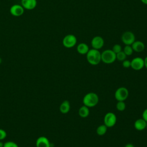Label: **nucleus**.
Listing matches in <instances>:
<instances>
[{
	"label": "nucleus",
	"mask_w": 147,
	"mask_h": 147,
	"mask_svg": "<svg viewBox=\"0 0 147 147\" xmlns=\"http://www.w3.org/2000/svg\"><path fill=\"white\" fill-rule=\"evenodd\" d=\"M86 58L88 63L91 65H98L101 61V53L99 50L91 49L86 54Z\"/></svg>",
	"instance_id": "f257e3e1"
},
{
	"label": "nucleus",
	"mask_w": 147,
	"mask_h": 147,
	"mask_svg": "<svg viewBox=\"0 0 147 147\" xmlns=\"http://www.w3.org/2000/svg\"><path fill=\"white\" fill-rule=\"evenodd\" d=\"M99 102V96L95 92H88L86 94L83 98V105L88 107L95 106Z\"/></svg>",
	"instance_id": "f03ea898"
},
{
	"label": "nucleus",
	"mask_w": 147,
	"mask_h": 147,
	"mask_svg": "<svg viewBox=\"0 0 147 147\" xmlns=\"http://www.w3.org/2000/svg\"><path fill=\"white\" fill-rule=\"evenodd\" d=\"M116 60V54L112 49H106L101 53V61L105 64L113 63Z\"/></svg>",
	"instance_id": "7ed1b4c3"
},
{
	"label": "nucleus",
	"mask_w": 147,
	"mask_h": 147,
	"mask_svg": "<svg viewBox=\"0 0 147 147\" xmlns=\"http://www.w3.org/2000/svg\"><path fill=\"white\" fill-rule=\"evenodd\" d=\"M129 96L128 90L124 87L117 88L114 94V97L118 101H125Z\"/></svg>",
	"instance_id": "20e7f679"
},
{
	"label": "nucleus",
	"mask_w": 147,
	"mask_h": 147,
	"mask_svg": "<svg viewBox=\"0 0 147 147\" xmlns=\"http://www.w3.org/2000/svg\"><path fill=\"white\" fill-rule=\"evenodd\" d=\"M77 42V38L74 34H67L63 39V45L67 48H71L75 46Z\"/></svg>",
	"instance_id": "39448f33"
},
{
	"label": "nucleus",
	"mask_w": 147,
	"mask_h": 147,
	"mask_svg": "<svg viewBox=\"0 0 147 147\" xmlns=\"http://www.w3.org/2000/svg\"><path fill=\"white\" fill-rule=\"evenodd\" d=\"M104 124L109 128L113 127L117 122V117L115 114L112 112L107 113L103 119Z\"/></svg>",
	"instance_id": "423d86ee"
},
{
	"label": "nucleus",
	"mask_w": 147,
	"mask_h": 147,
	"mask_svg": "<svg viewBox=\"0 0 147 147\" xmlns=\"http://www.w3.org/2000/svg\"><path fill=\"white\" fill-rule=\"evenodd\" d=\"M134 34L130 31L124 32L121 36V40L125 45H131L136 40Z\"/></svg>",
	"instance_id": "0eeeda50"
},
{
	"label": "nucleus",
	"mask_w": 147,
	"mask_h": 147,
	"mask_svg": "<svg viewBox=\"0 0 147 147\" xmlns=\"http://www.w3.org/2000/svg\"><path fill=\"white\" fill-rule=\"evenodd\" d=\"M130 67L136 71H139L144 67V59L140 57H136L130 61Z\"/></svg>",
	"instance_id": "6e6552de"
},
{
	"label": "nucleus",
	"mask_w": 147,
	"mask_h": 147,
	"mask_svg": "<svg viewBox=\"0 0 147 147\" xmlns=\"http://www.w3.org/2000/svg\"><path fill=\"white\" fill-rule=\"evenodd\" d=\"M105 44V41L103 38L99 36H96L93 37L91 40V44L93 49L99 50L101 49Z\"/></svg>",
	"instance_id": "1a4fd4ad"
},
{
	"label": "nucleus",
	"mask_w": 147,
	"mask_h": 147,
	"mask_svg": "<svg viewBox=\"0 0 147 147\" xmlns=\"http://www.w3.org/2000/svg\"><path fill=\"white\" fill-rule=\"evenodd\" d=\"M10 14L14 17H20L24 13V8L21 5L14 4L10 9Z\"/></svg>",
	"instance_id": "9d476101"
},
{
	"label": "nucleus",
	"mask_w": 147,
	"mask_h": 147,
	"mask_svg": "<svg viewBox=\"0 0 147 147\" xmlns=\"http://www.w3.org/2000/svg\"><path fill=\"white\" fill-rule=\"evenodd\" d=\"M21 5L27 10H33L37 6V0H21Z\"/></svg>",
	"instance_id": "9b49d317"
},
{
	"label": "nucleus",
	"mask_w": 147,
	"mask_h": 147,
	"mask_svg": "<svg viewBox=\"0 0 147 147\" xmlns=\"http://www.w3.org/2000/svg\"><path fill=\"white\" fill-rule=\"evenodd\" d=\"M36 147H51L49 140L45 136L39 137L36 142Z\"/></svg>",
	"instance_id": "f8f14e48"
},
{
	"label": "nucleus",
	"mask_w": 147,
	"mask_h": 147,
	"mask_svg": "<svg viewBox=\"0 0 147 147\" xmlns=\"http://www.w3.org/2000/svg\"><path fill=\"white\" fill-rule=\"evenodd\" d=\"M133 51L136 52H141L145 49V44L142 41H135L131 45Z\"/></svg>",
	"instance_id": "ddd939ff"
},
{
	"label": "nucleus",
	"mask_w": 147,
	"mask_h": 147,
	"mask_svg": "<svg viewBox=\"0 0 147 147\" xmlns=\"http://www.w3.org/2000/svg\"><path fill=\"white\" fill-rule=\"evenodd\" d=\"M146 122L142 118H139L137 119L134 122V126L136 130L138 131H141L146 129Z\"/></svg>",
	"instance_id": "4468645a"
},
{
	"label": "nucleus",
	"mask_w": 147,
	"mask_h": 147,
	"mask_svg": "<svg viewBox=\"0 0 147 147\" xmlns=\"http://www.w3.org/2000/svg\"><path fill=\"white\" fill-rule=\"evenodd\" d=\"M76 49L80 55H86L90 50L88 45L84 42L78 44L76 47Z\"/></svg>",
	"instance_id": "2eb2a0df"
},
{
	"label": "nucleus",
	"mask_w": 147,
	"mask_h": 147,
	"mask_svg": "<svg viewBox=\"0 0 147 147\" xmlns=\"http://www.w3.org/2000/svg\"><path fill=\"white\" fill-rule=\"evenodd\" d=\"M70 108L71 106L68 100H64L61 103L59 110L62 114H67L69 111Z\"/></svg>",
	"instance_id": "dca6fc26"
},
{
	"label": "nucleus",
	"mask_w": 147,
	"mask_h": 147,
	"mask_svg": "<svg viewBox=\"0 0 147 147\" xmlns=\"http://www.w3.org/2000/svg\"><path fill=\"white\" fill-rule=\"evenodd\" d=\"M79 115L82 118H86L90 114V109L89 107L83 105L81 106L78 111Z\"/></svg>",
	"instance_id": "f3484780"
},
{
	"label": "nucleus",
	"mask_w": 147,
	"mask_h": 147,
	"mask_svg": "<svg viewBox=\"0 0 147 147\" xmlns=\"http://www.w3.org/2000/svg\"><path fill=\"white\" fill-rule=\"evenodd\" d=\"M107 127L105 125H99L97 129H96V133L98 136H103L104 134H106V133L107 132Z\"/></svg>",
	"instance_id": "a211bd4d"
},
{
	"label": "nucleus",
	"mask_w": 147,
	"mask_h": 147,
	"mask_svg": "<svg viewBox=\"0 0 147 147\" xmlns=\"http://www.w3.org/2000/svg\"><path fill=\"white\" fill-rule=\"evenodd\" d=\"M117 109L119 111H122L126 109V104L124 101H118L116 105Z\"/></svg>",
	"instance_id": "6ab92c4d"
},
{
	"label": "nucleus",
	"mask_w": 147,
	"mask_h": 147,
	"mask_svg": "<svg viewBox=\"0 0 147 147\" xmlns=\"http://www.w3.org/2000/svg\"><path fill=\"white\" fill-rule=\"evenodd\" d=\"M123 51L126 56H130L133 52V50L131 45H125Z\"/></svg>",
	"instance_id": "aec40b11"
},
{
	"label": "nucleus",
	"mask_w": 147,
	"mask_h": 147,
	"mask_svg": "<svg viewBox=\"0 0 147 147\" xmlns=\"http://www.w3.org/2000/svg\"><path fill=\"white\" fill-rule=\"evenodd\" d=\"M126 56H127L125 55V53L123 52V51H122L116 54V59H117L118 61H123V60H125L126 59Z\"/></svg>",
	"instance_id": "412c9836"
},
{
	"label": "nucleus",
	"mask_w": 147,
	"mask_h": 147,
	"mask_svg": "<svg viewBox=\"0 0 147 147\" xmlns=\"http://www.w3.org/2000/svg\"><path fill=\"white\" fill-rule=\"evenodd\" d=\"M112 51H113L115 54H117V53H119V52L122 51V47H121V45H119V44H115V45L113 46V48H112Z\"/></svg>",
	"instance_id": "4be33fe9"
},
{
	"label": "nucleus",
	"mask_w": 147,
	"mask_h": 147,
	"mask_svg": "<svg viewBox=\"0 0 147 147\" xmlns=\"http://www.w3.org/2000/svg\"><path fill=\"white\" fill-rule=\"evenodd\" d=\"M3 147H18V146L13 141H7L3 144Z\"/></svg>",
	"instance_id": "5701e85b"
},
{
	"label": "nucleus",
	"mask_w": 147,
	"mask_h": 147,
	"mask_svg": "<svg viewBox=\"0 0 147 147\" xmlns=\"http://www.w3.org/2000/svg\"><path fill=\"white\" fill-rule=\"evenodd\" d=\"M122 65L124 68H128L129 67H130L131 65V62L130 60H126L125 59V60H123L122 61Z\"/></svg>",
	"instance_id": "b1692460"
},
{
	"label": "nucleus",
	"mask_w": 147,
	"mask_h": 147,
	"mask_svg": "<svg viewBox=\"0 0 147 147\" xmlns=\"http://www.w3.org/2000/svg\"><path fill=\"white\" fill-rule=\"evenodd\" d=\"M7 134L5 130L0 129V140H3L6 137Z\"/></svg>",
	"instance_id": "393cba45"
},
{
	"label": "nucleus",
	"mask_w": 147,
	"mask_h": 147,
	"mask_svg": "<svg viewBox=\"0 0 147 147\" xmlns=\"http://www.w3.org/2000/svg\"><path fill=\"white\" fill-rule=\"evenodd\" d=\"M142 118L147 122V108L144 110L142 114Z\"/></svg>",
	"instance_id": "a878e982"
},
{
	"label": "nucleus",
	"mask_w": 147,
	"mask_h": 147,
	"mask_svg": "<svg viewBox=\"0 0 147 147\" xmlns=\"http://www.w3.org/2000/svg\"><path fill=\"white\" fill-rule=\"evenodd\" d=\"M144 60V67L147 69V56L145 57Z\"/></svg>",
	"instance_id": "bb28decb"
},
{
	"label": "nucleus",
	"mask_w": 147,
	"mask_h": 147,
	"mask_svg": "<svg viewBox=\"0 0 147 147\" xmlns=\"http://www.w3.org/2000/svg\"><path fill=\"white\" fill-rule=\"evenodd\" d=\"M125 147H134V146L133 144H132L131 143H128V144L125 145Z\"/></svg>",
	"instance_id": "cd10ccee"
},
{
	"label": "nucleus",
	"mask_w": 147,
	"mask_h": 147,
	"mask_svg": "<svg viewBox=\"0 0 147 147\" xmlns=\"http://www.w3.org/2000/svg\"><path fill=\"white\" fill-rule=\"evenodd\" d=\"M144 4L147 5V0H140Z\"/></svg>",
	"instance_id": "c85d7f7f"
},
{
	"label": "nucleus",
	"mask_w": 147,
	"mask_h": 147,
	"mask_svg": "<svg viewBox=\"0 0 147 147\" xmlns=\"http://www.w3.org/2000/svg\"><path fill=\"white\" fill-rule=\"evenodd\" d=\"M0 147H3V143L0 141Z\"/></svg>",
	"instance_id": "c756f323"
},
{
	"label": "nucleus",
	"mask_w": 147,
	"mask_h": 147,
	"mask_svg": "<svg viewBox=\"0 0 147 147\" xmlns=\"http://www.w3.org/2000/svg\"><path fill=\"white\" fill-rule=\"evenodd\" d=\"M146 128L147 129V122H146Z\"/></svg>",
	"instance_id": "7c9ffc66"
}]
</instances>
